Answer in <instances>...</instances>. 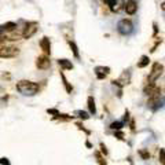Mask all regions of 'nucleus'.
Segmentation results:
<instances>
[{"label":"nucleus","instance_id":"obj_1","mask_svg":"<svg viewBox=\"0 0 165 165\" xmlns=\"http://www.w3.org/2000/svg\"><path fill=\"white\" fill-rule=\"evenodd\" d=\"M15 88L23 96H34L36 94H39V91H40L39 82H33V81H29V80L18 81L15 85Z\"/></svg>","mask_w":165,"mask_h":165},{"label":"nucleus","instance_id":"obj_2","mask_svg":"<svg viewBox=\"0 0 165 165\" xmlns=\"http://www.w3.org/2000/svg\"><path fill=\"white\" fill-rule=\"evenodd\" d=\"M117 32L123 36H129L134 32V23L129 19H120L117 23Z\"/></svg>","mask_w":165,"mask_h":165},{"label":"nucleus","instance_id":"obj_3","mask_svg":"<svg viewBox=\"0 0 165 165\" xmlns=\"http://www.w3.org/2000/svg\"><path fill=\"white\" fill-rule=\"evenodd\" d=\"M19 54V48L14 46H7L0 48V58H15Z\"/></svg>","mask_w":165,"mask_h":165},{"label":"nucleus","instance_id":"obj_4","mask_svg":"<svg viewBox=\"0 0 165 165\" xmlns=\"http://www.w3.org/2000/svg\"><path fill=\"white\" fill-rule=\"evenodd\" d=\"M37 26H39L37 22H28L26 23L25 28H23V30H22V33H21L22 39H30V37L37 32V29H39Z\"/></svg>","mask_w":165,"mask_h":165},{"label":"nucleus","instance_id":"obj_5","mask_svg":"<svg viewBox=\"0 0 165 165\" xmlns=\"http://www.w3.org/2000/svg\"><path fill=\"white\" fill-rule=\"evenodd\" d=\"M163 70H164V66L160 63V62L153 63L151 72H150V74H149V82H154L157 78H160V76L163 74Z\"/></svg>","mask_w":165,"mask_h":165},{"label":"nucleus","instance_id":"obj_6","mask_svg":"<svg viewBox=\"0 0 165 165\" xmlns=\"http://www.w3.org/2000/svg\"><path fill=\"white\" fill-rule=\"evenodd\" d=\"M129 80H131V74H129V70H125V72L123 73L121 76H120V78H117V80H113V84L117 85V87L123 88L124 85L129 84Z\"/></svg>","mask_w":165,"mask_h":165},{"label":"nucleus","instance_id":"obj_7","mask_svg":"<svg viewBox=\"0 0 165 165\" xmlns=\"http://www.w3.org/2000/svg\"><path fill=\"white\" fill-rule=\"evenodd\" d=\"M36 66L41 70H46L51 66V61H50V58L47 57V55H40L36 59Z\"/></svg>","mask_w":165,"mask_h":165},{"label":"nucleus","instance_id":"obj_8","mask_svg":"<svg viewBox=\"0 0 165 165\" xmlns=\"http://www.w3.org/2000/svg\"><path fill=\"white\" fill-rule=\"evenodd\" d=\"M40 48L43 50V52L46 55H50L51 54V41L47 36H44L43 39L40 40Z\"/></svg>","mask_w":165,"mask_h":165},{"label":"nucleus","instance_id":"obj_9","mask_svg":"<svg viewBox=\"0 0 165 165\" xmlns=\"http://www.w3.org/2000/svg\"><path fill=\"white\" fill-rule=\"evenodd\" d=\"M94 70H95V74L99 80H103V78L110 73V67H107V66H96Z\"/></svg>","mask_w":165,"mask_h":165},{"label":"nucleus","instance_id":"obj_10","mask_svg":"<svg viewBox=\"0 0 165 165\" xmlns=\"http://www.w3.org/2000/svg\"><path fill=\"white\" fill-rule=\"evenodd\" d=\"M125 13L128 14V15H134L135 13L138 11V3L135 2V0H128V2L125 3Z\"/></svg>","mask_w":165,"mask_h":165},{"label":"nucleus","instance_id":"obj_11","mask_svg":"<svg viewBox=\"0 0 165 165\" xmlns=\"http://www.w3.org/2000/svg\"><path fill=\"white\" fill-rule=\"evenodd\" d=\"M58 65L61 66V69L63 70H72L73 69V63L66 58H62V59H58Z\"/></svg>","mask_w":165,"mask_h":165},{"label":"nucleus","instance_id":"obj_12","mask_svg":"<svg viewBox=\"0 0 165 165\" xmlns=\"http://www.w3.org/2000/svg\"><path fill=\"white\" fill-rule=\"evenodd\" d=\"M163 107H165V99L163 98V96H161L160 99H157V101L150 106V109H151L153 111H157V110H160V109H163Z\"/></svg>","mask_w":165,"mask_h":165},{"label":"nucleus","instance_id":"obj_13","mask_svg":"<svg viewBox=\"0 0 165 165\" xmlns=\"http://www.w3.org/2000/svg\"><path fill=\"white\" fill-rule=\"evenodd\" d=\"M87 105H88V109H90V113L95 116V114H96V106H95V101H94L92 96H88Z\"/></svg>","mask_w":165,"mask_h":165},{"label":"nucleus","instance_id":"obj_14","mask_svg":"<svg viewBox=\"0 0 165 165\" xmlns=\"http://www.w3.org/2000/svg\"><path fill=\"white\" fill-rule=\"evenodd\" d=\"M149 62H150V58L147 57V55H142V57H140V59L138 61V67L143 69V67H146L147 65H149Z\"/></svg>","mask_w":165,"mask_h":165},{"label":"nucleus","instance_id":"obj_15","mask_svg":"<svg viewBox=\"0 0 165 165\" xmlns=\"http://www.w3.org/2000/svg\"><path fill=\"white\" fill-rule=\"evenodd\" d=\"M69 46H70V48H72V51H73V55L78 59V58H80V54H78V48H77V46H76V43L69 40Z\"/></svg>","mask_w":165,"mask_h":165},{"label":"nucleus","instance_id":"obj_16","mask_svg":"<svg viewBox=\"0 0 165 165\" xmlns=\"http://www.w3.org/2000/svg\"><path fill=\"white\" fill-rule=\"evenodd\" d=\"M61 77H62V81H63V85H65V88H66V91H67V92H72V91H73V88H72V85L69 84V81H67V78L65 77V74H63V73H61Z\"/></svg>","mask_w":165,"mask_h":165},{"label":"nucleus","instance_id":"obj_17","mask_svg":"<svg viewBox=\"0 0 165 165\" xmlns=\"http://www.w3.org/2000/svg\"><path fill=\"white\" fill-rule=\"evenodd\" d=\"M123 127H124V123L123 121H114V123L110 124V128L114 129V131H120Z\"/></svg>","mask_w":165,"mask_h":165},{"label":"nucleus","instance_id":"obj_18","mask_svg":"<svg viewBox=\"0 0 165 165\" xmlns=\"http://www.w3.org/2000/svg\"><path fill=\"white\" fill-rule=\"evenodd\" d=\"M154 88H155V84H154V82H149V84L144 87V94H147V95H149V94L151 92Z\"/></svg>","mask_w":165,"mask_h":165},{"label":"nucleus","instance_id":"obj_19","mask_svg":"<svg viewBox=\"0 0 165 165\" xmlns=\"http://www.w3.org/2000/svg\"><path fill=\"white\" fill-rule=\"evenodd\" d=\"M102 2L105 3V4H107L111 10H114V7L117 6V0H102Z\"/></svg>","mask_w":165,"mask_h":165},{"label":"nucleus","instance_id":"obj_20","mask_svg":"<svg viewBox=\"0 0 165 165\" xmlns=\"http://www.w3.org/2000/svg\"><path fill=\"white\" fill-rule=\"evenodd\" d=\"M158 160H160V163L165 165V149H161L160 153H158Z\"/></svg>","mask_w":165,"mask_h":165},{"label":"nucleus","instance_id":"obj_21","mask_svg":"<svg viewBox=\"0 0 165 165\" xmlns=\"http://www.w3.org/2000/svg\"><path fill=\"white\" fill-rule=\"evenodd\" d=\"M77 116L80 117L81 120H88V119H90V116H88L85 111H82V110H78V111H77Z\"/></svg>","mask_w":165,"mask_h":165},{"label":"nucleus","instance_id":"obj_22","mask_svg":"<svg viewBox=\"0 0 165 165\" xmlns=\"http://www.w3.org/2000/svg\"><path fill=\"white\" fill-rule=\"evenodd\" d=\"M139 154H140V157H142L143 160H149V158H150L149 151H146V150H140V151H139Z\"/></svg>","mask_w":165,"mask_h":165},{"label":"nucleus","instance_id":"obj_23","mask_svg":"<svg viewBox=\"0 0 165 165\" xmlns=\"http://www.w3.org/2000/svg\"><path fill=\"white\" fill-rule=\"evenodd\" d=\"M47 113H48V114H54V116L57 117L58 114H59V111H58L57 109H48V110H47Z\"/></svg>","mask_w":165,"mask_h":165},{"label":"nucleus","instance_id":"obj_24","mask_svg":"<svg viewBox=\"0 0 165 165\" xmlns=\"http://www.w3.org/2000/svg\"><path fill=\"white\" fill-rule=\"evenodd\" d=\"M0 165H10V161H8V158H0Z\"/></svg>","mask_w":165,"mask_h":165},{"label":"nucleus","instance_id":"obj_25","mask_svg":"<svg viewBox=\"0 0 165 165\" xmlns=\"http://www.w3.org/2000/svg\"><path fill=\"white\" fill-rule=\"evenodd\" d=\"M161 41H163L161 39H160V40H157V43H155V44H154V47H153V48H151V52H155V50H157V47L161 44Z\"/></svg>","mask_w":165,"mask_h":165},{"label":"nucleus","instance_id":"obj_26","mask_svg":"<svg viewBox=\"0 0 165 165\" xmlns=\"http://www.w3.org/2000/svg\"><path fill=\"white\" fill-rule=\"evenodd\" d=\"M101 149H102V153H103V154H107V150H106V146H105V144H103V143H101Z\"/></svg>","mask_w":165,"mask_h":165},{"label":"nucleus","instance_id":"obj_27","mask_svg":"<svg viewBox=\"0 0 165 165\" xmlns=\"http://www.w3.org/2000/svg\"><path fill=\"white\" fill-rule=\"evenodd\" d=\"M116 136L119 138V139H124V134H123V132H119V131H117V132H116Z\"/></svg>","mask_w":165,"mask_h":165},{"label":"nucleus","instance_id":"obj_28","mask_svg":"<svg viewBox=\"0 0 165 165\" xmlns=\"http://www.w3.org/2000/svg\"><path fill=\"white\" fill-rule=\"evenodd\" d=\"M153 28H154V36H155V34H157V23H153Z\"/></svg>","mask_w":165,"mask_h":165},{"label":"nucleus","instance_id":"obj_29","mask_svg":"<svg viewBox=\"0 0 165 165\" xmlns=\"http://www.w3.org/2000/svg\"><path fill=\"white\" fill-rule=\"evenodd\" d=\"M161 8H163V11H165V2L161 3Z\"/></svg>","mask_w":165,"mask_h":165}]
</instances>
